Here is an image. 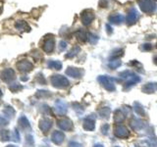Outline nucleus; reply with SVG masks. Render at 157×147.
<instances>
[{
	"mask_svg": "<svg viewBox=\"0 0 157 147\" xmlns=\"http://www.w3.org/2000/svg\"><path fill=\"white\" fill-rule=\"evenodd\" d=\"M119 76L121 78L124 80V89L127 90L131 88L132 86H134L136 83L140 81V77L136 75V74L132 73L131 71H124L119 74Z\"/></svg>",
	"mask_w": 157,
	"mask_h": 147,
	"instance_id": "1",
	"label": "nucleus"
},
{
	"mask_svg": "<svg viewBox=\"0 0 157 147\" xmlns=\"http://www.w3.org/2000/svg\"><path fill=\"white\" fill-rule=\"evenodd\" d=\"M97 81L106 90L110 91V92L115 91L116 87L114 85V81H116L118 80H115V78H113L111 77H108V76H99L97 77Z\"/></svg>",
	"mask_w": 157,
	"mask_h": 147,
	"instance_id": "2",
	"label": "nucleus"
},
{
	"mask_svg": "<svg viewBox=\"0 0 157 147\" xmlns=\"http://www.w3.org/2000/svg\"><path fill=\"white\" fill-rule=\"evenodd\" d=\"M50 81H51V85L56 87V88H66L69 86L70 82H69L68 78L63 77L61 75H53L50 78Z\"/></svg>",
	"mask_w": 157,
	"mask_h": 147,
	"instance_id": "3",
	"label": "nucleus"
},
{
	"mask_svg": "<svg viewBox=\"0 0 157 147\" xmlns=\"http://www.w3.org/2000/svg\"><path fill=\"white\" fill-rule=\"evenodd\" d=\"M140 10L144 13L152 14L156 10V4L152 0H136Z\"/></svg>",
	"mask_w": 157,
	"mask_h": 147,
	"instance_id": "4",
	"label": "nucleus"
},
{
	"mask_svg": "<svg viewBox=\"0 0 157 147\" xmlns=\"http://www.w3.org/2000/svg\"><path fill=\"white\" fill-rule=\"evenodd\" d=\"M94 18H95V15L92 10H88V9L85 10V11H82L81 14V20H82V23L83 26H88V24H90L91 22L94 20Z\"/></svg>",
	"mask_w": 157,
	"mask_h": 147,
	"instance_id": "5",
	"label": "nucleus"
},
{
	"mask_svg": "<svg viewBox=\"0 0 157 147\" xmlns=\"http://www.w3.org/2000/svg\"><path fill=\"white\" fill-rule=\"evenodd\" d=\"M114 135L119 138H128L130 136V130L121 124L116 125L114 126Z\"/></svg>",
	"mask_w": 157,
	"mask_h": 147,
	"instance_id": "6",
	"label": "nucleus"
},
{
	"mask_svg": "<svg viewBox=\"0 0 157 147\" xmlns=\"http://www.w3.org/2000/svg\"><path fill=\"white\" fill-rule=\"evenodd\" d=\"M57 126L60 127V130L65 131H71L74 129L73 122L68 118H61L57 121Z\"/></svg>",
	"mask_w": 157,
	"mask_h": 147,
	"instance_id": "7",
	"label": "nucleus"
},
{
	"mask_svg": "<svg viewBox=\"0 0 157 147\" xmlns=\"http://www.w3.org/2000/svg\"><path fill=\"white\" fill-rule=\"evenodd\" d=\"M139 12L136 8H131L129 10V12L127 14V18H126V22L128 26H132L136 23V21L139 20Z\"/></svg>",
	"mask_w": 157,
	"mask_h": 147,
	"instance_id": "8",
	"label": "nucleus"
},
{
	"mask_svg": "<svg viewBox=\"0 0 157 147\" xmlns=\"http://www.w3.org/2000/svg\"><path fill=\"white\" fill-rule=\"evenodd\" d=\"M83 70L80 68H75V67H69L66 70V75L68 77H71L73 78H81L83 75Z\"/></svg>",
	"mask_w": 157,
	"mask_h": 147,
	"instance_id": "9",
	"label": "nucleus"
},
{
	"mask_svg": "<svg viewBox=\"0 0 157 147\" xmlns=\"http://www.w3.org/2000/svg\"><path fill=\"white\" fill-rule=\"evenodd\" d=\"M0 76H1V78L2 81H5V82H10L15 80V77H16V75H15V72L12 69H4V70L1 72L0 74Z\"/></svg>",
	"mask_w": 157,
	"mask_h": 147,
	"instance_id": "10",
	"label": "nucleus"
},
{
	"mask_svg": "<svg viewBox=\"0 0 157 147\" xmlns=\"http://www.w3.org/2000/svg\"><path fill=\"white\" fill-rule=\"evenodd\" d=\"M17 68L20 72L28 73L29 71H32V69L33 68V65L32 62H29L28 60H21L20 62L17 63Z\"/></svg>",
	"mask_w": 157,
	"mask_h": 147,
	"instance_id": "11",
	"label": "nucleus"
},
{
	"mask_svg": "<svg viewBox=\"0 0 157 147\" xmlns=\"http://www.w3.org/2000/svg\"><path fill=\"white\" fill-rule=\"evenodd\" d=\"M64 139H65V134H64L63 131L55 130V131H53V134H51V141L56 145L62 144Z\"/></svg>",
	"mask_w": 157,
	"mask_h": 147,
	"instance_id": "12",
	"label": "nucleus"
},
{
	"mask_svg": "<svg viewBox=\"0 0 157 147\" xmlns=\"http://www.w3.org/2000/svg\"><path fill=\"white\" fill-rule=\"evenodd\" d=\"M130 126L134 130L136 131H139L140 130L144 129V123L142 122L141 120H140L139 118H136V117H132V119L130 120Z\"/></svg>",
	"mask_w": 157,
	"mask_h": 147,
	"instance_id": "13",
	"label": "nucleus"
},
{
	"mask_svg": "<svg viewBox=\"0 0 157 147\" xmlns=\"http://www.w3.org/2000/svg\"><path fill=\"white\" fill-rule=\"evenodd\" d=\"M51 126H52V122H51V120L44 118V119L39 121L38 127H39V130H40L43 132V134H47V132L49 131V130L51 129Z\"/></svg>",
	"mask_w": 157,
	"mask_h": 147,
	"instance_id": "14",
	"label": "nucleus"
},
{
	"mask_svg": "<svg viewBox=\"0 0 157 147\" xmlns=\"http://www.w3.org/2000/svg\"><path fill=\"white\" fill-rule=\"evenodd\" d=\"M67 104L63 100H60L58 99L56 102H55V111L58 115L60 116H63L65 115L67 113Z\"/></svg>",
	"mask_w": 157,
	"mask_h": 147,
	"instance_id": "15",
	"label": "nucleus"
},
{
	"mask_svg": "<svg viewBox=\"0 0 157 147\" xmlns=\"http://www.w3.org/2000/svg\"><path fill=\"white\" fill-rule=\"evenodd\" d=\"M54 47H55V40H54L53 37H49L45 39V41L43 42V51L46 53H51L54 50Z\"/></svg>",
	"mask_w": 157,
	"mask_h": 147,
	"instance_id": "16",
	"label": "nucleus"
},
{
	"mask_svg": "<svg viewBox=\"0 0 157 147\" xmlns=\"http://www.w3.org/2000/svg\"><path fill=\"white\" fill-rule=\"evenodd\" d=\"M124 16L122 14H118V13H114V14H111L109 17H108V21H109L110 24H120L124 22Z\"/></svg>",
	"mask_w": 157,
	"mask_h": 147,
	"instance_id": "17",
	"label": "nucleus"
},
{
	"mask_svg": "<svg viewBox=\"0 0 157 147\" xmlns=\"http://www.w3.org/2000/svg\"><path fill=\"white\" fill-rule=\"evenodd\" d=\"M82 126H83V129H85L86 130H88V131L93 130L95 129V121H94V119L91 118V117L86 118V119L83 120Z\"/></svg>",
	"mask_w": 157,
	"mask_h": 147,
	"instance_id": "18",
	"label": "nucleus"
},
{
	"mask_svg": "<svg viewBox=\"0 0 157 147\" xmlns=\"http://www.w3.org/2000/svg\"><path fill=\"white\" fill-rule=\"evenodd\" d=\"M156 90H157V82H147L141 88V91L147 93V94L154 93Z\"/></svg>",
	"mask_w": 157,
	"mask_h": 147,
	"instance_id": "19",
	"label": "nucleus"
},
{
	"mask_svg": "<svg viewBox=\"0 0 157 147\" xmlns=\"http://www.w3.org/2000/svg\"><path fill=\"white\" fill-rule=\"evenodd\" d=\"M18 125L24 130H31V125L26 116H21L18 120Z\"/></svg>",
	"mask_w": 157,
	"mask_h": 147,
	"instance_id": "20",
	"label": "nucleus"
},
{
	"mask_svg": "<svg viewBox=\"0 0 157 147\" xmlns=\"http://www.w3.org/2000/svg\"><path fill=\"white\" fill-rule=\"evenodd\" d=\"M125 120V114L123 113L122 110L120 109H117L114 112V122L116 125H119L121 123H123Z\"/></svg>",
	"mask_w": 157,
	"mask_h": 147,
	"instance_id": "21",
	"label": "nucleus"
},
{
	"mask_svg": "<svg viewBox=\"0 0 157 147\" xmlns=\"http://www.w3.org/2000/svg\"><path fill=\"white\" fill-rule=\"evenodd\" d=\"M121 65H122V62H121L120 59L114 58V57H112L109 60V63H108V66H109L110 69H117V68H119Z\"/></svg>",
	"mask_w": 157,
	"mask_h": 147,
	"instance_id": "22",
	"label": "nucleus"
},
{
	"mask_svg": "<svg viewBox=\"0 0 157 147\" xmlns=\"http://www.w3.org/2000/svg\"><path fill=\"white\" fill-rule=\"evenodd\" d=\"M15 28L19 29V31H26V29L27 31H29V29H31V28L28 26V24L25 21H17L15 23Z\"/></svg>",
	"mask_w": 157,
	"mask_h": 147,
	"instance_id": "23",
	"label": "nucleus"
},
{
	"mask_svg": "<svg viewBox=\"0 0 157 147\" xmlns=\"http://www.w3.org/2000/svg\"><path fill=\"white\" fill-rule=\"evenodd\" d=\"M134 109H135V112L139 116H141V117H144L145 116V110H144V108L142 107L139 102H135L134 103Z\"/></svg>",
	"mask_w": 157,
	"mask_h": 147,
	"instance_id": "24",
	"label": "nucleus"
},
{
	"mask_svg": "<svg viewBox=\"0 0 157 147\" xmlns=\"http://www.w3.org/2000/svg\"><path fill=\"white\" fill-rule=\"evenodd\" d=\"M110 108L109 107H103L101 109L98 110V115L102 119H108V117L110 115Z\"/></svg>",
	"mask_w": 157,
	"mask_h": 147,
	"instance_id": "25",
	"label": "nucleus"
},
{
	"mask_svg": "<svg viewBox=\"0 0 157 147\" xmlns=\"http://www.w3.org/2000/svg\"><path fill=\"white\" fill-rule=\"evenodd\" d=\"M47 66L48 68L50 69H53V70H61L62 69V63L60 61H54V60H51L47 63Z\"/></svg>",
	"mask_w": 157,
	"mask_h": 147,
	"instance_id": "26",
	"label": "nucleus"
},
{
	"mask_svg": "<svg viewBox=\"0 0 157 147\" xmlns=\"http://www.w3.org/2000/svg\"><path fill=\"white\" fill-rule=\"evenodd\" d=\"M76 36H77V38L78 39V40L82 41V42H85V41L87 40V34H86V32L82 31V29H78V31L76 32Z\"/></svg>",
	"mask_w": 157,
	"mask_h": 147,
	"instance_id": "27",
	"label": "nucleus"
},
{
	"mask_svg": "<svg viewBox=\"0 0 157 147\" xmlns=\"http://www.w3.org/2000/svg\"><path fill=\"white\" fill-rule=\"evenodd\" d=\"M81 51V48L80 46H74L70 51H69V53L66 55V58H73L75 57L77 54Z\"/></svg>",
	"mask_w": 157,
	"mask_h": 147,
	"instance_id": "28",
	"label": "nucleus"
},
{
	"mask_svg": "<svg viewBox=\"0 0 157 147\" xmlns=\"http://www.w3.org/2000/svg\"><path fill=\"white\" fill-rule=\"evenodd\" d=\"M10 137H11V134H10L9 130H3L0 132V138H1L2 141H7L10 139Z\"/></svg>",
	"mask_w": 157,
	"mask_h": 147,
	"instance_id": "29",
	"label": "nucleus"
},
{
	"mask_svg": "<svg viewBox=\"0 0 157 147\" xmlns=\"http://www.w3.org/2000/svg\"><path fill=\"white\" fill-rule=\"evenodd\" d=\"M3 113H4V115H5V116H7L8 118H13V117L15 116V110L13 109V108H12L11 106H7V107L4 109Z\"/></svg>",
	"mask_w": 157,
	"mask_h": 147,
	"instance_id": "30",
	"label": "nucleus"
},
{
	"mask_svg": "<svg viewBox=\"0 0 157 147\" xmlns=\"http://www.w3.org/2000/svg\"><path fill=\"white\" fill-rule=\"evenodd\" d=\"M146 141L149 147H157V137H155L154 135L149 136Z\"/></svg>",
	"mask_w": 157,
	"mask_h": 147,
	"instance_id": "31",
	"label": "nucleus"
},
{
	"mask_svg": "<svg viewBox=\"0 0 157 147\" xmlns=\"http://www.w3.org/2000/svg\"><path fill=\"white\" fill-rule=\"evenodd\" d=\"M22 88H23V86L18 85V83H11V85H9V89L12 92H17L19 90H21Z\"/></svg>",
	"mask_w": 157,
	"mask_h": 147,
	"instance_id": "32",
	"label": "nucleus"
},
{
	"mask_svg": "<svg viewBox=\"0 0 157 147\" xmlns=\"http://www.w3.org/2000/svg\"><path fill=\"white\" fill-rule=\"evenodd\" d=\"M11 140L15 141V142H19L20 141V134L17 130H14V131L12 132V136H11Z\"/></svg>",
	"mask_w": 157,
	"mask_h": 147,
	"instance_id": "33",
	"label": "nucleus"
},
{
	"mask_svg": "<svg viewBox=\"0 0 157 147\" xmlns=\"http://www.w3.org/2000/svg\"><path fill=\"white\" fill-rule=\"evenodd\" d=\"M123 55H124V50H123V49H117V50L114 51V53L112 54V57L118 58V57H121Z\"/></svg>",
	"mask_w": 157,
	"mask_h": 147,
	"instance_id": "34",
	"label": "nucleus"
},
{
	"mask_svg": "<svg viewBox=\"0 0 157 147\" xmlns=\"http://www.w3.org/2000/svg\"><path fill=\"white\" fill-rule=\"evenodd\" d=\"M87 39H90V42L91 44H95L98 40V37L96 36H94V34H88Z\"/></svg>",
	"mask_w": 157,
	"mask_h": 147,
	"instance_id": "35",
	"label": "nucleus"
},
{
	"mask_svg": "<svg viewBox=\"0 0 157 147\" xmlns=\"http://www.w3.org/2000/svg\"><path fill=\"white\" fill-rule=\"evenodd\" d=\"M8 123H9L8 119H6V118L3 116H0V126L1 127L6 126L8 125Z\"/></svg>",
	"mask_w": 157,
	"mask_h": 147,
	"instance_id": "36",
	"label": "nucleus"
},
{
	"mask_svg": "<svg viewBox=\"0 0 157 147\" xmlns=\"http://www.w3.org/2000/svg\"><path fill=\"white\" fill-rule=\"evenodd\" d=\"M152 49V45L149 43H144V44H142L141 45V50L142 51H149Z\"/></svg>",
	"mask_w": 157,
	"mask_h": 147,
	"instance_id": "37",
	"label": "nucleus"
},
{
	"mask_svg": "<svg viewBox=\"0 0 157 147\" xmlns=\"http://www.w3.org/2000/svg\"><path fill=\"white\" fill-rule=\"evenodd\" d=\"M108 130H109V125L104 124L101 126V132L103 134H108Z\"/></svg>",
	"mask_w": 157,
	"mask_h": 147,
	"instance_id": "38",
	"label": "nucleus"
},
{
	"mask_svg": "<svg viewBox=\"0 0 157 147\" xmlns=\"http://www.w3.org/2000/svg\"><path fill=\"white\" fill-rule=\"evenodd\" d=\"M26 141L29 145H33V137L32 134H27L26 135Z\"/></svg>",
	"mask_w": 157,
	"mask_h": 147,
	"instance_id": "39",
	"label": "nucleus"
},
{
	"mask_svg": "<svg viewBox=\"0 0 157 147\" xmlns=\"http://www.w3.org/2000/svg\"><path fill=\"white\" fill-rule=\"evenodd\" d=\"M66 47H67V43L64 40H61L60 42H59V50H60V51L65 50Z\"/></svg>",
	"mask_w": 157,
	"mask_h": 147,
	"instance_id": "40",
	"label": "nucleus"
},
{
	"mask_svg": "<svg viewBox=\"0 0 157 147\" xmlns=\"http://www.w3.org/2000/svg\"><path fill=\"white\" fill-rule=\"evenodd\" d=\"M68 147H82V144L78 143L76 141H71L70 143H69Z\"/></svg>",
	"mask_w": 157,
	"mask_h": 147,
	"instance_id": "41",
	"label": "nucleus"
},
{
	"mask_svg": "<svg viewBox=\"0 0 157 147\" xmlns=\"http://www.w3.org/2000/svg\"><path fill=\"white\" fill-rule=\"evenodd\" d=\"M107 5H108V2H107V0H100L99 1V6L101 7H107Z\"/></svg>",
	"mask_w": 157,
	"mask_h": 147,
	"instance_id": "42",
	"label": "nucleus"
},
{
	"mask_svg": "<svg viewBox=\"0 0 157 147\" xmlns=\"http://www.w3.org/2000/svg\"><path fill=\"white\" fill-rule=\"evenodd\" d=\"M106 28H107V31H108V33H112V28H111V27L109 26V24H106Z\"/></svg>",
	"mask_w": 157,
	"mask_h": 147,
	"instance_id": "43",
	"label": "nucleus"
},
{
	"mask_svg": "<svg viewBox=\"0 0 157 147\" xmlns=\"http://www.w3.org/2000/svg\"><path fill=\"white\" fill-rule=\"evenodd\" d=\"M93 147H103V145H102V144H100V143H97V144H95Z\"/></svg>",
	"mask_w": 157,
	"mask_h": 147,
	"instance_id": "44",
	"label": "nucleus"
},
{
	"mask_svg": "<svg viewBox=\"0 0 157 147\" xmlns=\"http://www.w3.org/2000/svg\"><path fill=\"white\" fill-rule=\"evenodd\" d=\"M6 147H17V146H15V145H8V146H6Z\"/></svg>",
	"mask_w": 157,
	"mask_h": 147,
	"instance_id": "45",
	"label": "nucleus"
},
{
	"mask_svg": "<svg viewBox=\"0 0 157 147\" xmlns=\"http://www.w3.org/2000/svg\"><path fill=\"white\" fill-rule=\"evenodd\" d=\"M1 96H2V91L0 90V97H1Z\"/></svg>",
	"mask_w": 157,
	"mask_h": 147,
	"instance_id": "46",
	"label": "nucleus"
},
{
	"mask_svg": "<svg viewBox=\"0 0 157 147\" xmlns=\"http://www.w3.org/2000/svg\"><path fill=\"white\" fill-rule=\"evenodd\" d=\"M116 147H118V146H116Z\"/></svg>",
	"mask_w": 157,
	"mask_h": 147,
	"instance_id": "47",
	"label": "nucleus"
}]
</instances>
